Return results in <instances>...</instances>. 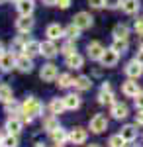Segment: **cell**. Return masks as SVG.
<instances>
[{
  "label": "cell",
  "mask_w": 143,
  "mask_h": 147,
  "mask_svg": "<svg viewBox=\"0 0 143 147\" xmlns=\"http://www.w3.org/2000/svg\"><path fill=\"white\" fill-rule=\"evenodd\" d=\"M41 110H43V106H41V102L37 100V98H33V96H28L26 102L22 104V114H24V122H32L33 118H37V116H41Z\"/></svg>",
  "instance_id": "6da1fadb"
},
{
  "label": "cell",
  "mask_w": 143,
  "mask_h": 147,
  "mask_svg": "<svg viewBox=\"0 0 143 147\" xmlns=\"http://www.w3.org/2000/svg\"><path fill=\"white\" fill-rule=\"evenodd\" d=\"M73 24L77 26L78 30H88V28H92V24H94V18H92L88 12H78L77 16L73 18Z\"/></svg>",
  "instance_id": "7a4b0ae2"
},
{
  "label": "cell",
  "mask_w": 143,
  "mask_h": 147,
  "mask_svg": "<svg viewBox=\"0 0 143 147\" xmlns=\"http://www.w3.org/2000/svg\"><path fill=\"white\" fill-rule=\"evenodd\" d=\"M118 61H120V53L114 51V49H104V53L100 57V63H102L104 67H116Z\"/></svg>",
  "instance_id": "3957f363"
},
{
  "label": "cell",
  "mask_w": 143,
  "mask_h": 147,
  "mask_svg": "<svg viewBox=\"0 0 143 147\" xmlns=\"http://www.w3.org/2000/svg\"><path fill=\"white\" fill-rule=\"evenodd\" d=\"M106 127H108V120H106L104 114H96L90 120V131H94V134H102Z\"/></svg>",
  "instance_id": "277c9868"
},
{
  "label": "cell",
  "mask_w": 143,
  "mask_h": 147,
  "mask_svg": "<svg viewBox=\"0 0 143 147\" xmlns=\"http://www.w3.org/2000/svg\"><path fill=\"white\" fill-rule=\"evenodd\" d=\"M57 67L53 65V63H47V65H43L41 67V71H39V77H41V80H45V82H51V80L57 79Z\"/></svg>",
  "instance_id": "5b68a950"
},
{
  "label": "cell",
  "mask_w": 143,
  "mask_h": 147,
  "mask_svg": "<svg viewBox=\"0 0 143 147\" xmlns=\"http://www.w3.org/2000/svg\"><path fill=\"white\" fill-rule=\"evenodd\" d=\"M125 75H127L130 79H135V80H137L143 75V65H141V63H137L135 59H133V61H130V63L125 65Z\"/></svg>",
  "instance_id": "8992f818"
},
{
  "label": "cell",
  "mask_w": 143,
  "mask_h": 147,
  "mask_svg": "<svg viewBox=\"0 0 143 147\" xmlns=\"http://www.w3.org/2000/svg\"><path fill=\"white\" fill-rule=\"evenodd\" d=\"M121 92H123L125 96H130V98H135L141 90H139V84L135 82V79H130V80H125V82L121 84Z\"/></svg>",
  "instance_id": "52a82bcc"
},
{
  "label": "cell",
  "mask_w": 143,
  "mask_h": 147,
  "mask_svg": "<svg viewBox=\"0 0 143 147\" xmlns=\"http://www.w3.org/2000/svg\"><path fill=\"white\" fill-rule=\"evenodd\" d=\"M16 28H18V32H20V34H30V32L33 30L32 16H20V20L16 22Z\"/></svg>",
  "instance_id": "ba28073f"
},
{
  "label": "cell",
  "mask_w": 143,
  "mask_h": 147,
  "mask_svg": "<svg viewBox=\"0 0 143 147\" xmlns=\"http://www.w3.org/2000/svg\"><path fill=\"white\" fill-rule=\"evenodd\" d=\"M45 35H47L51 41H57L59 37H63V35H65V30H63L59 24H49V26H47V30H45Z\"/></svg>",
  "instance_id": "9c48e42d"
},
{
  "label": "cell",
  "mask_w": 143,
  "mask_h": 147,
  "mask_svg": "<svg viewBox=\"0 0 143 147\" xmlns=\"http://www.w3.org/2000/svg\"><path fill=\"white\" fill-rule=\"evenodd\" d=\"M86 129L84 127H75L71 134H69V141H73L75 145H80V143H84L86 141Z\"/></svg>",
  "instance_id": "30bf717a"
},
{
  "label": "cell",
  "mask_w": 143,
  "mask_h": 147,
  "mask_svg": "<svg viewBox=\"0 0 143 147\" xmlns=\"http://www.w3.org/2000/svg\"><path fill=\"white\" fill-rule=\"evenodd\" d=\"M57 53H59V47L55 45V41H43L41 43V55L47 57V59H53V57H57Z\"/></svg>",
  "instance_id": "8fae6325"
},
{
  "label": "cell",
  "mask_w": 143,
  "mask_h": 147,
  "mask_svg": "<svg viewBox=\"0 0 143 147\" xmlns=\"http://www.w3.org/2000/svg\"><path fill=\"white\" fill-rule=\"evenodd\" d=\"M41 53V43L39 41H35V39H30V41H26V45H24V55L28 57H35Z\"/></svg>",
  "instance_id": "7c38bea8"
},
{
  "label": "cell",
  "mask_w": 143,
  "mask_h": 147,
  "mask_svg": "<svg viewBox=\"0 0 143 147\" xmlns=\"http://www.w3.org/2000/svg\"><path fill=\"white\" fill-rule=\"evenodd\" d=\"M16 69H18V71H22V73H30V71L33 69L32 57H28V55L16 57Z\"/></svg>",
  "instance_id": "4fadbf2b"
},
{
  "label": "cell",
  "mask_w": 143,
  "mask_h": 147,
  "mask_svg": "<svg viewBox=\"0 0 143 147\" xmlns=\"http://www.w3.org/2000/svg\"><path fill=\"white\" fill-rule=\"evenodd\" d=\"M86 51H88V57H90V59L100 61V57L104 53V47H102V43H98V41H90L88 47H86Z\"/></svg>",
  "instance_id": "5bb4252c"
},
{
  "label": "cell",
  "mask_w": 143,
  "mask_h": 147,
  "mask_svg": "<svg viewBox=\"0 0 143 147\" xmlns=\"http://www.w3.org/2000/svg\"><path fill=\"white\" fill-rule=\"evenodd\" d=\"M16 67V55L14 53H4L0 57V69L2 71H12Z\"/></svg>",
  "instance_id": "9a60e30c"
},
{
  "label": "cell",
  "mask_w": 143,
  "mask_h": 147,
  "mask_svg": "<svg viewBox=\"0 0 143 147\" xmlns=\"http://www.w3.org/2000/svg\"><path fill=\"white\" fill-rule=\"evenodd\" d=\"M127 114H130V110H127L125 104H120V102H114V104H112V116H114L116 120L127 118Z\"/></svg>",
  "instance_id": "2e32d148"
},
{
  "label": "cell",
  "mask_w": 143,
  "mask_h": 147,
  "mask_svg": "<svg viewBox=\"0 0 143 147\" xmlns=\"http://www.w3.org/2000/svg\"><path fill=\"white\" fill-rule=\"evenodd\" d=\"M120 136L123 137L125 141H135V139H137V125H133V124L123 125L121 131H120Z\"/></svg>",
  "instance_id": "e0dca14e"
},
{
  "label": "cell",
  "mask_w": 143,
  "mask_h": 147,
  "mask_svg": "<svg viewBox=\"0 0 143 147\" xmlns=\"http://www.w3.org/2000/svg\"><path fill=\"white\" fill-rule=\"evenodd\" d=\"M16 4H18V12H20L22 16H32L33 8H35L33 0H18Z\"/></svg>",
  "instance_id": "ac0fdd59"
},
{
  "label": "cell",
  "mask_w": 143,
  "mask_h": 147,
  "mask_svg": "<svg viewBox=\"0 0 143 147\" xmlns=\"http://www.w3.org/2000/svg\"><path fill=\"white\" fill-rule=\"evenodd\" d=\"M6 129H8V134H14V136H18V134L22 131V120H18L16 116H12L10 120L6 122Z\"/></svg>",
  "instance_id": "d6986e66"
},
{
  "label": "cell",
  "mask_w": 143,
  "mask_h": 147,
  "mask_svg": "<svg viewBox=\"0 0 143 147\" xmlns=\"http://www.w3.org/2000/svg\"><path fill=\"white\" fill-rule=\"evenodd\" d=\"M51 139L55 141L57 145H63V143H65L67 139H69V134H67V131L63 129V127H55V129L51 131Z\"/></svg>",
  "instance_id": "ffe728a7"
},
{
  "label": "cell",
  "mask_w": 143,
  "mask_h": 147,
  "mask_svg": "<svg viewBox=\"0 0 143 147\" xmlns=\"http://www.w3.org/2000/svg\"><path fill=\"white\" fill-rule=\"evenodd\" d=\"M121 10L125 12V14L139 12V0H121Z\"/></svg>",
  "instance_id": "44dd1931"
},
{
  "label": "cell",
  "mask_w": 143,
  "mask_h": 147,
  "mask_svg": "<svg viewBox=\"0 0 143 147\" xmlns=\"http://www.w3.org/2000/svg\"><path fill=\"white\" fill-rule=\"evenodd\" d=\"M82 65H84V59L78 55V53H73V55L67 57V67H71V69H82Z\"/></svg>",
  "instance_id": "7402d4cb"
},
{
  "label": "cell",
  "mask_w": 143,
  "mask_h": 147,
  "mask_svg": "<svg viewBox=\"0 0 143 147\" xmlns=\"http://www.w3.org/2000/svg\"><path fill=\"white\" fill-rule=\"evenodd\" d=\"M98 102L100 104H108L112 106L114 104V94H112V88H102L98 94Z\"/></svg>",
  "instance_id": "603a6c76"
},
{
  "label": "cell",
  "mask_w": 143,
  "mask_h": 147,
  "mask_svg": "<svg viewBox=\"0 0 143 147\" xmlns=\"http://www.w3.org/2000/svg\"><path fill=\"white\" fill-rule=\"evenodd\" d=\"M75 88H78V90H90V86H92V80L88 79V77H84V75H80L78 79H75Z\"/></svg>",
  "instance_id": "cb8c5ba5"
},
{
  "label": "cell",
  "mask_w": 143,
  "mask_h": 147,
  "mask_svg": "<svg viewBox=\"0 0 143 147\" xmlns=\"http://www.w3.org/2000/svg\"><path fill=\"white\" fill-rule=\"evenodd\" d=\"M63 102H65L67 110H77L78 106H80V98H78L77 94H69V96H65Z\"/></svg>",
  "instance_id": "d4e9b609"
},
{
  "label": "cell",
  "mask_w": 143,
  "mask_h": 147,
  "mask_svg": "<svg viewBox=\"0 0 143 147\" xmlns=\"http://www.w3.org/2000/svg\"><path fill=\"white\" fill-rule=\"evenodd\" d=\"M114 37H116V39H127V37H130V28L123 26V24H118V26L114 28Z\"/></svg>",
  "instance_id": "484cf974"
},
{
  "label": "cell",
  "mask_w": 143,
  "mask_h": 147,
  "mask_svg": "<svg viewBox=\"0 0 143 147\" xmlns=\"http://www.w3.org/2000/svg\"><path fill=\"white\" fill-rule=\"evenodd\" d=\"M14 100V92H12V88L8 86V84H0V102H10Z\"/></svg>",
  "instance_id": "4316f807"
},
{
  "label": "cell",
  "mask_w": 143,
  "mask_h": 147,
  "mask_svg": "<svg viewBox=\"0 0 143 147\" xmlns=\"http://www.w3.org/2000/svg\"><path fill=\"white\" fill-rule=\"evenodd\" d=\"M49 110H51V114H63L67 110L63 98H61V100H59V98H53V100H51V104H49Z\"/></svg>",
  "instance_id": "83f0119b"
},
{
  "label": "cell",
  "mask_w": 143,
  "mask_h": 147,
  "mask_svg": "<svg viewBox=\"0 0 143 147\" xmlns=\"http://www.w3.org/2000/svg\"><path fill=\"white\" fill-rule=\"evenodd\" d=\"M0 145H2V147H18V136H14V134L4 136V137H2V141H0Z\"/></svg>",
  "instance_id": "f1b7e54d"
},
{
  "label": "cell",
  "mask_w": 143,
  "mask_h": 147,
  "mask_svg": "<svg viewBox=\"0 0 143 147\" xmlns=\"http://www.w3.org/2000/svg\"><path fill=\"white\" fill-rule=\"evenodd\" d=\"M57 80H59V82H57V84H59V88H69V86L75 82L73 77H71V75H67V73H65V75H57Z\"/></svg>",
  "instance_id": "f546056e"
},
{
  "label": "cell",
  "mask_w": 143,
  "mask_h": 147,
  "mask_svg": "<svg viewBox=\"0 0 143 147\" xmlns=\"http://www.w3.org/2000/svg\"><path fill=\"white\" fill-rule=\"evenodd\" d=\"M43 127L47 129V131H49V134H51V131H53L55 127H59V120L55 118V114H53V116H49V118H45V120H43Z\"/></svg>",
  "instance_id": "4dcf8cb0"
},
{
  "label": "cell",
  "mask_w": 143,
  "mask_h": 147,
  "mask_svg": "<svg viewBox=\"0 0 143 147\" xmlns=\"http://www.w3.org/2000/svg\"><path fill=\"white\" fill-rule=\"evenodd\" d=\"M80 32H82V30H78V28L75 26V24H71L69 28H65V35L69 37V39H73V41H75V39H77L78 35H80Z\"/></svg>",
  "instance_id": "1f68e13d"
},
{
  "label": "cell",
  "mask_w": 143,
  "mask_h": 147,
  "mask_svg": "<svg viewBox=\"0 0 143 147\" xmlns=\"http://www.w3.org/2000/svg\"><path fill=\"white\" fill-rule=\"evenodd\" d=\"M112 49L118 51V53H125V51H127V39H114Z\"/></svg>",
  "instance_id": "d6a6232c"
},
{
  "label": "cell",
  "mask_w": 143,
  "mask_h": 147,
  "mask_svg": "<svg viewBox=\"0 0 143 147\" xmlns=\"http://www.w3.org/2000/svg\"><path fill=\"white\" fill-rule=\"evenodd\" d=\"M108 145L110 147H125V139L118 134V136H112L110 139H108Z\"/></svg>",
  "instance_id": "836d02e7"
},
{
  "label": "cell",
  "mask_w": 143,
  "mask_h": 147,
  "mask_svg": "<svg viewBox=\"0 0 143 147\" xmlns=\"http://www.w3.org/2000/svg\"><path fill=\"white\" fill-rule=\"evenodd\" d=\"M61 53H63V55H73V53H77V47H75V43H73V39H71V41H67L65 45L61 47Z\"/></svg>",
  "instance_id": "e575fe53"
},
{
  "label": "cell",
  "mask_w": 143,
  "mask_h": 147,
  "mask_svg": "<svg viewBox=\"0 0 143 147\" xmlns=\"http://www.w3.org/2000/svg\"><path fill=\"white\" fill-rule=\"evenodd\" d=\"M24 45H26V39H24V37H18V39H16V41L12 43V49H14L12 53L16 55V53H20V51H24Z\"/></svg>",
  "instance_id": "d590c367"
},
{
  "label": "cell",
  "mask_w": 143,
  "mask_h": 147,
  "mask_svg": "<svg viewBox=\"0 0 143 147\" xmlns=\"http://www.w3.org/2000/svg\"><path fill=\"white\" fill-rule=\"evenodd\" d=\"M104 6H108L110 10H116L121 6V0H104Z\"/></svg>",
  "instance_id": "8d00e7d4"
},
{
  "label": "cell",
  "mask_w": 143,
  "mask_h": 147,
  "mask_svg": "<svg viewBox=\"0 0 143 147\" xmlns=\"http://www.w3.org/2000/svg\"><path fill=\"white\" fill-rule=\"evenodd\" d=\"M133 30H135L137 34H143V18L135 20V24H133Z\"/></svg>",
  "instance_id": "74e56055"
},
{
  "label": "cell",
  "mask_w": 143,
  "mask_h": 147,
  "mask_svg": "<svg viewBox=\"0 0 143 147\" xmlns=\"http://www.w3.org/2000/svg\"><path fill=\"white\" fill-rule=\"evenodd\" d=\"M135 108L143 110V92H139V94L135 96Z\"/></svg>",
  "instance_id": "f35d334b"
},
{
  "label": "cell",
  "mask_w": 143,
  "mask_h": 147,
  "mask_svg": "<svg viewBox=\"0 0 143 147\" xmlns=\"http://www.w3.org/2000/svg\"><path fill=\"white\" fill-rule=\"evenodd\" d=\"M88 4H90L92 8H102V6H104V0H88Z\"/></svg>",
  "instance_id": "ab89813d"
},
{
  "label": "cell",
  "mask_w": 143,
  "mask_h": 147,
  "mask_svg": "<svg viewBox=\"0 0 143 147\" xmlns=\"http://www.w3.org/2000/svg\"><path fill=\"white\" fill-rule=\"evenodd\" d=\"M57 6L63 8V10H67V8L71 6V0H57Z\"/></svg>",
  "instance_id": "60d3db41"
},
{
  "label": "cell",
  "mask_w": 143,
  "mask_h": 147,
  "mask_svg": "<svg viewBox=\"0 0 143 147\" xmlns=\"http://www.w3.org/2000/svg\"><path fill=\"white\" fill-rule=\"evenodd\" d=\"M135 61L143 65V49H141V51H137V55H135Z\"/></svg>",
  "instance_id": "b9f144b4"
},
{
  "label": "cell",
  "mask_w": 143,
  "mask_h": 147,
  "mask_svg": "<svg viewBox=\"0 0 143 147\" xmlns=\"http://www.w3.org/2000/svg\"><path fill=\"white\" fill-rule=\"evenodd\" d=\"M135 124H143V110L135 116Z\"/></svg>",
  "instance_id": "7bdbcfd3"
},
{
  "label": "cell",
  "mask_w": 143,
  "mask_h": 147,
  "mask_svg": "<svg viewBox=\"0 0 143 147\" xmlns=\"http://www.w3.org/2000/svg\"><path fill=\"white\" fill-rule=\"evenodd\" d=\"M125 147H141V145H135L133 141H125Z\"/></svg>",
  "instance_id": "ee69618b"
},
{
  "label": "cell",
  "mask_w": 143,
  "mask_h": 147,
  "mask_svg": "<svg viewBox=\"0 0 143 147\" xmlns=\"http://www.w3.org/2000/svg\"><path fill=\"white\" fill-rule=\"evenodd\" d=\"M45 4H49V6H53V4H57V0H43Z\"/></svg>",
  "instance_id": "f6af8a7d"
},
{
  "label": "cell",
  "mask_w": 143,
  "mask_h": 147,
  "mask_svg": "<svg viewBox=\"0 0 143 147\" xmlns=\"http://www.w3.org/2000/svg\"><path fill=\"white\" fill-rule=\"evenodd\" d=\"M4 55V45H2V43H0V57Z\"/></svg>",
  "instance_id": "bcb514c9"
},
{
  "label": "cell",
  "mask_w": 143,
  "mask_h": 147,
  "mask_svg": "<svg viewBox=\"0 0 143 147\" xmlns=\"http://www.w3.org/2000/svg\"><path fill=\"white\" fill-rule=\"evenodd\" d=\"M86 147H100L98 143H90V145H86Z\"/></svg>",
  "instance_id": "7dc6e473"
},
{
  "label": "cell",
  "mask_w": 143,
  "mask_h": 147,
  "mask_svg": "<svg viewBox=\"0 0 143 147\" xmlns=\"http://www.w3.org/2000/svg\"><path fill=\"white\" fill-rule=\"evenodd\" d=\"M139 45H141V49H143V34H141V39H139Z\"/></svg>",
  "instance_id": "c3c4849f"
},
{
  "label": "cell",
  "mask_w": 143,
  "mask_h": 147,
  "mask_svg": "<svg viewBox=\"0 0 143 147\" xmlns=\"http://www.w3.org/2000/svg\"><path fill=\"white\" fill-rule=\"evenodd\" d=\"M35 147H43V143H37V145H35Z\"/></svg>",
  "instance_id": "681fc988"
},
{
  "label": "cell",
  "mask_w": 143,
  "mask_h": 147,
  "mask_svg": "<svg viewBox=\"0 0 143 147\" xmlns=\"http://www.w3.org/2000/svg\"><path fill=\"white\" fill-rule=\"evenodd\" d=\"M4 2H6V0H0V4H4Z\"/></svg>",
  "instance_id": "f907efd6"
},
{
  "label": "cell",
  "mask_w": 143,
  "mask_h": 147,
  "mask_svg": "<svg viewBox=\"0 0 143 147\" xmlns=\"http://www.w3.org/2000/svg\"><path fill=\"white\" fill-rule=\"evenodd\" d=\"M0 141H2V134H0Z\"/></svg>",
  "instance_id": "816d5d0a"
},
{
  "label": "cell",
  "mask_w": 143,
  "mask_h": 147,
  "mask_svg": "<svg viewBox=\"0 0 143 147\" xmlns=\"http://www.w3.org/2000/svg\"><path fill=\"white\" fill-rule=\"evenodd\" d=\"M14 2H18V0H14Z\"/></svg>",
  "instance_id": "f5cc1de1"
},
{
  "label": "cell",
  "mask_w": 143,
  "mask_h": 147,
  "mask_svg": "<svg viewBox=\"0 0 143 147\" xmlns=\"http://www.w3.org/2000/svg\"><path fill=\"white\" fill-rule=\"evenodd\" d=\"M57 147H61V145H57Z\"/></svg>",
  "instance_id": "db71d44e"
},
{
  "label": "cell",
  "mask_w": 143,
  "mask_h": 147,
  "mask_svg": "<svg viewBox=\"0 0 143 147\" xmlns=\"http://www.w3.org/2000/svg\"><path fill=\"white\" fill-rule=\"evenodd\" d=\"M0 147H2V145H0Z\"/></svg>",
  "instance_id": "11a10c76"
}]
</instances>
